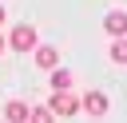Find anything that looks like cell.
Returning <instances> with one entry per match:
<instances>
[{
	"instance_id": "cell-11",
	"label": "cell",
	"mask_w": 127,
	"mask_h": 123,
	"mask_svg": "<svg viewBox=\"0 0 127 123\" xmlns=\"http://www.w3.org/2000/svg\"><path fill=\"white\" fill-rule=\"evenodd\" d=\"M0 52H4V36H0Z\"/></svg>"
},
{
	"instance_id": "cell-7",
	"label": "cell",
	"mask_w": 127,
	"mask_h": 123,
	"mask_svg": "<svg viewBox=\"0 0 127 123\" xmlns=\"http://www.w3.org/2000/svg\"><path fill=\"white\" fill-rule=\"evenodd\" d=\"M52 87H56V91H67V87H71V71L56 67V71H52Z\"/></svg>"
},
{
	"instance_id": "cell-5",
	"label": "cell",
	"mask_w": 127,
	"mask_h": 123,
	"mask_svg": "<svg viewBox=\"0 0 127 123\" xmlns=\"http://www.w3.org/2000/svg\"><path fill=\"white\" fill-rule=\"evenodd\" d=\"M28 115H32V107L20 103V99H12V103L4 107V119H8V123H28Z\"/></svg>"
},
{
	"instance_id": "cell-4",
	"label": "cell",
	"mask_w": 127,
	"mask_h": 123,
	"mask_svg": "<svg viewBox=\"0 0 127 123\" xmlns=\"http://www.w3.org/2000/svg\"><path fill=\"white\" fill-rule=\"evenodd\" d=\"M83 111L87 115H107V95L103 91H87L83 95Z\"/></svg>"
},
{
	"instance_id": "cell-3",
	"label": "cell",
	"mask_w": 127,
	"mask_h": 123,
	"mask_svg": "<svg viewBox=\"0 0 127 123\" xmlns=\"http://www.w3.org/2000/svg\"><path fill=\"white\" fill-rule=\"evenodd\" d=\"M103 32L111 40H127V12H107L103 16Z\"/></svg>"
},
{
	"instance_id": "cell-2",
	"label": "cell",
	"mask_w": 127,
	"mask_h": 123,
	"mask_svg": "<svg viewBox=\"0 0 127 123\" xmlns=\"http://www.w3.org/2000/svg\"><path fill=\"white\" fill-rule=\"evenodd\" d=\"M52 115H75L79 111V99L71 95V91H52Z\"/></svg>"
},
{
	"instance_id": "cell-9",
	"label": "cell",
	"mask_w": 127,
	"mask_h": 123,
	"mask_svg": "<svg viewBox=\"0 0 127 123\" xmlns=\"http://www.w3.org/2000/svg\"><path fill=\"white\" fill-rule=\"evenodd\" d=\"M28 123H52V107H32Z\"/></svg>"
},
{
	"instance_id": "cell-8",
	"label": "cell",
	"mask_w": 127,
	"mask_h": 123,
	"mask_svg": "<svg viewBox=\"0 0 127 123\" xmlns=\"http://www.w3.org/2000/svg\"><path fill=\"white\" fill-rule=\"evenodd\" d=\"M111 60L115 63H127V40H115L111 44Z\"/></svg>"
},
{
	"instance_id": "cell-1",
	"label": "cell",
	"mask_w": 127,
	"mask_h": 123,
	"mask_svg": "<svg viewBox=\"0 0 127 123\" xmlns=\"http://www.w3.org/2000/svg\"><path fill=\"white\" fill-rule=\"evenodd\" d=\"M8 48H12V52H36V48H40V44H36V28H28V24L12 28V36H8Z\"/></svg>"
},
{
	"instance_id": "cell-10",
	"label": "cell",
	"mask_w": 127,
	"mask_h": 123,
	"mask_svg": "<svg viewBox=\"0 0 127 123\" xmlns=\"http://www.w3.org/2000/svg\"><path fill=\"white\" fill-rule=\"evenodd\" d=\"M0 24H4V8H0Z\"/></svg>"
},
{
	"instance_id": "cell-6",
	"label": "cell",
	"mask_w": 127,
	"mask_h": 123,
	"mask_svg": "<svg viewBox=\"0 0 127 123\" xmlns=\"http://www.w3.org/2000/svg\"><path fill=\"white\" fill-rule=\"evenodd\" d=\"M36 63H40L44 71H56V63H60V52H56V48H48V44H44V48H36Z\"/></svg>"
}]
</instances>
